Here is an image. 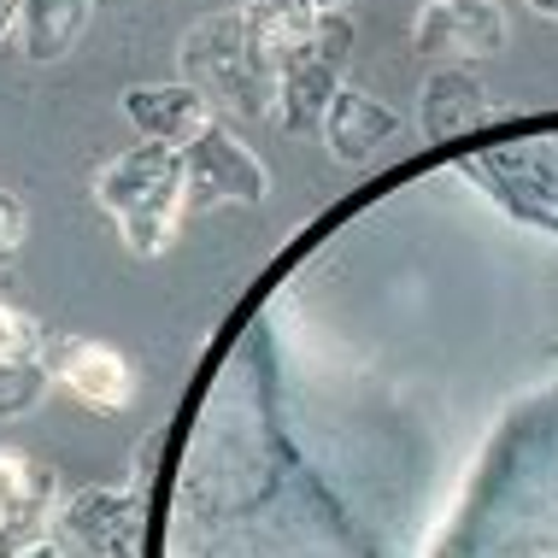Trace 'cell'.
<instances>
[{
  "label": "cell",
  "mask_w": 558,
  "mask_h": 558,
  "mask_svg": "<svg viewBox=\"0 0 558 558\" xmlns=\"http://www.w3.org/2000/svg\"><path fill=\"white\" fill-rule=\"evenodd\" d=\"M447 558H558V400L500 441Z\"/></svg>",
  "instance_id": "cell-1"
},
{
  "label": "cell",
  "mask_w": 558,
  "mask_h": 558,
  "mask_svg": "<svg viewBox=\"0 0 558 558\" xmlns=\"http://www.w3.org/2000/svg\"><path fill=\"white\" fill-rule=\"evenodd\" d=\"M177 71L189 88H201L213 112L230 118H270L277 107V53L259 41V29L247 24L241 7L206 12L183 29L177 48Z\"/></svg>",
  "instance_id": "cell-2"
},
{
  "label": "cell",
  "mask_w": 558,
  "mask_h": 558,
  "mask_svg": "<svg viewBox=\"0 0 558 558\" xmlns=\"http://www.w3.org/2000/svg\"><path fill=\"white\" fill-rule=\"evenodd\" d=\"M95 201L118 218V235L135 259H159L183 230V159L177 147L135 142L130 154L100 165Z\"/></svg>",
  "instance_id": "cell-3"
},
{
  "label": "cell",
  "mask_w": 558,
  "mask_h": 558,
  "mask_svg": "<svg viewBox=\"0 0 558 558\" xmlns=\"http://www.w3.org/2000/svg\"><path fill=\"white\" fill-rule=\"evenodd\" d=\"M353 41H359L353 12L341 7V12H318V29H312L306 48L277 53V107H270V118L289 135L324 124L329 100L341 88V71L353 59Z\"/></svg>",
  "instance_id": "cell-4"
},
{
  "label": "cell",
  "mask_w": 558,
  "mask_h": 558,
  "mask_svg": "<svg viewBox=\"0 0 558 558\" xmlns=\"http://www.w3.org/2000/svg\"><path fill=\"white\" fill-rule=\"evenodd\" d=\"M177 159H183V218L206 206H259L270 194L265 159L223 118H213Z\"/></svg>",
  "instance_id": "cell-5"
},
{
  "label": "cell",
  "mask_w": 558,
  "mask_h": 558,
  "mask_svg": "<svg viewBox=\"0 0 558 558\" xmlns=\"http://www.w3.org/2000/svg\"><path fill=\"white\" fill-rule=\"evenodd\" d=\"M36 365L88 412H124L135 400V371L124 365V353H112V347L88 336H41Z\"/></svg>",
  "instance_id": "cell-6"
},
{
  "label": "cell",
  "mask_w": 558,
  "mask_h": 558,
  "mask_svg": "<svg viewBox=\"0 0 558 558\" xmlns=\"http://www.w3.org/2000/svg\"><path fill=\"white\" fill-rule=\"evenodd\" d=\"M412 48L429 65H471L506 48V12L494 0H424L412 19Z\"/></svg>",
  "instance_id": "cell-7"
},
{
  "label": "cell",
  "mask_w": 558,
  "mask_h": 558,
  "mask_svg": "<svg viewBox=\"0 0 558 558\" xmlns=\"http://www.w3.org/2000/svg\"><path fill=\"white\" fill-rule=\"evenodd\" d=\"M53 471L36 464L29 452L0 447V558H24L29 547H41L53 530Z\"/></svg>",
  "instance_id": "cell-8"
},
{
  "label": "cell",
  "mask_w": 558,
  "mask_h": 558,
  "mask_svg": "<svg viewBox=\"0 0 558 558\" xmlns=\"http://www.w3.org/2000/svg\"><path fill=\"white\" fill-rule=\"evenodd\" d=\"M124 118L142 130V142H159V147H177V154H183V147L213 124L218 112L206 107L201 88L159 83V88H130V95H124Z\"/></svg>",
  "instance_id": "cell-9"
},
{
  "label": "cell",
  "mask_w": 558,
  "mask_h": 558,
  "mask_svg": "<svg viewBox=\"0 0 558 558\" xmlns=\"http://www.w3.org/2000/svg\"><path fill=\"white\" fill-rule=\"evenodd\" d=\"M500 118V100L482 88V77L471 65H429L424 77V95H417V124L424 135H459V130H476Z\"/></svg>",
  "instance_id": "cell-10"
},
{
  "label": "cell",
  "mask_w": 558,
  "mask_h": 558,
  "mask_svg": "<svg viewBox=\"0 0 558 558\" xmlns=\"http://www.w3.org/2000/svg\"><path fill=\"white\" fill-rule=\"evenodd\" d=\"M318 130H324L329 159H341V165H365V159L383 154V142L400 130V112H395V107H383V100L365 95V88H347V83H341Z\"/></svg>",
  "instance_id": "cell-11"
},
{
  "label": "cell",
  "mask_w": 558,
  "mask_h": 558,
  "mask_svg": "<svg viewBox=\"0 0 558 558\" xmlns=\"http://www.w3.org/2000/svg\"><path fill=\"white\" fill-rule=\"evenodd\" d=\"M95 24V0H12V41L29 65H59Z\"/></svg>",
  "instance_id": "cell-12"
},
{
  "label": "cell",
  "mask_w": 558,
  "mask_h": 558,
  "mask_svg": "<svg viewBox=\"0 0 558 558\" xmlns=\"http://www.w3.org/2000/svg\"><path fill=\"white\" fill-rule=\"evenodd\" d=\"M65 523L107 553L118 541L142 535V488H83L77 500L65 506Z\"/></svg>",
  "instance_id": "cell-13"
},
{
  "label": "cell",
  "mask_w": 558,
  "mask_h": 558,
  "mask_svg": "<svg viewBox=\"0 0 558 558\" xmlns=\"http://www.w3.org/2000/svg\"><path fill=\"white\" fill-rule=\"evenodd\" d=\"M247 24L259 29V41L270 53H294L312 41V29H318V7L312 0H247Z\"/></svg>",
  "instance_id": "cell-14"
},
{
  "label": "cell",
  "mask_w": 558,
  "mask_h": 558,
  "mask_svg": "<svg viewBox=\"0 0 558 558\" xmlns=\"http://www.w3.org/2000/svg\"><path fill=\"white\" fill-rule=\"evenodd\" d=\"M48 371L36 365V359H0V424L7 417H24L36 412V400L48 395Z\"/></svg>",
  "instance_id": "cell-15"
},
{
  "label": "cell",
  "mask_w": 558,
  "mask_h": 558,
  "mask_svg": "<svg viewBox=\"0 0 558 558\" xmlns=\"http://www.w3.org/2000/svg\"><path fill=\"white\" fill-rule=\"evenodd\" d=\"M36 347H41V329L24 312L0 306V359H36Z\"/></svg>",
  "instance_id": "cell-16"
},
{
  "label": "cell",
  "mask_w": 558,
  "mask_h": 558,
  "mask_svg": "<svg viewBox=\"0 0 558 558\" xmlns=\"http://www.w3.org/2000/svg\"><path fill=\"white\" fill-rule=\"evenodd\" d=\"M19 241H24V206L12 201V194H0V259H7Z\"/></svg>",
  "instance_id": "cell-17"
},
{
  "label": "cell",
  "mask_w": 558,
  "mask_h": 558,
  "mask_svg": "<svg viewBox=\"0 0 558 558\" xmlns=\"http://www.w3.org/2000/svg\"><path fill=\"white\" fill-rule=\"evenodd\" d=\"M24 558H65V553H59V547H53V541H41V547H29Z\"/></svg>",
  "instance_id": "cell-18"
},
{
  "label": "cell",
  "mask_w": 558,
  "mask_h": 558,
  "mask_svg": "<svg viewBox=\"0 0 558 558\" xmlns=\"http://www.w3.org/2000/svg\"><path fill=\"white\" fill-rule=\"evenodd\" d=\"M530 7L541 12V19H558V0H530Z\"/></svg>",
  "instance_id": "cell-19"
},
{
  "label": "cell",
  "mask_w": 558,
  "mask_h": 558,
  "mask_svg": "<svg viewBox=\"0 0 558 558\" xmlns=\"http://www.w3.org/2000/svg\"><path fill=\"white\" fill-rule=\"evenodd\" d=\"M312 7H318V12H341L347 0H312Z\"/></svg>",
  "instance_id": "cell-20"
},
{
  "label": "cell",
  "mask_w": 558,
  "mask_h": 558,
  "mask_svg": "<svg viewBox=\"0 0 558 558\" xmlns=\"http://www.w3.org/2000/svg\"><path fill=\"white\" fill-rule=\"evenodd\" d=\"M235 7H247V0H235Z\"/></svg>",
  "instance_id": "cell-21"
}]
</instances>
